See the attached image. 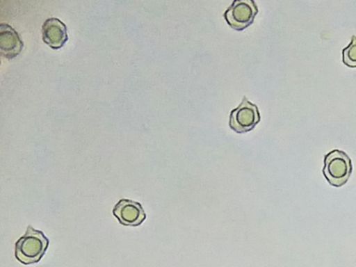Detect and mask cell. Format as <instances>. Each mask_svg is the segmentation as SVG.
Returning <instances> with one entry per match:
<instances>
[{
	"label": "cell",
	"mask_w": 356,
	"mask_h": 267,
	"mask_svg": "<svg viewBox=\"0 0 356 267\" xmlns=\"http://www.w3.org/2000/svg\"><path fill=\"white\" fill-rule=\"evenodd\" d=\"M342 58L344 64L350 67H356V36L353 35L348 45L342 49Z\"/></svg>",
	"instance_id": "obj_8"
},
{
	"label": "cell",
	"mask_w": 356,
	"mask_h": 267,
	"mask_svg": "<svg viewBox=\"0 0 356 267\" xmlns=\"http://www.w3.org/2000/svg\"><path fill=\"white\" fill-rule=\"evenodd\" d=\"M258 8L253 1H234L224 13V18L234 29L241 31L252 24Z\"/></svg>",
	"instance_id": "obj_3"
},
{
	"label": "cell",
	"mask_w": 356,
	"mask_h": 267,
	"mask_svg": "<svg viewBox=\"0 0 356 267\" xmlns=\"http://www.w3.org/2000/svg\"><path fill=\"white\" fill-rule=\"evenodd\" d=\"M48 245L49 239L44 233L29 225L24 236L15 243V257L24 264L38 263L45 254Z\"/></svg>",
	"instance_id": "obj_1"
},
{
	"label": "cell",
	"mask_w": 356,
	"mask_h": 267,
	"mask_svg": "<svg viewBox=\"0 0 356 267\" xmlns=\"http://www.w3.org/2000/svg\"><path fill=\"white\" fill-rule=\"evenodd\" d=\"M259 121L258 108L244 97L239 106L232 111L229 125L236 132L244 133L252 130Z\"/></svg>",
	"instance_id": "obj_4"
},
{
	"label": "cell",
	"mask_w": 356,
	"mask_h": 267,
	"mask_svg": "<svg viewBox=\"0 0 356 267\" xmlns=\"http://www.w3.org/2000/svg\"><path fill=\"white\" fill-rule=\"evenodd\" d=\"M44 42L54 49L61 47L67 40L65 24L56 17L47 18L42 26Z\"/></svg>",
	"instance_id": "obj_6"
},
{
	"label": "cell",
	"mask_w": 356,
	"mask_h": 267,
	"mask_svg": "<svg viewBox=\"0 0 356 267\" xmlns=\"http://www.w3.org/2000/svg\"><path fill=\"white\" fill-rule=\"evenodd\" d=\"M24 46L17 32L9 24H0V52L5 57L11 58L17 56Z\"/></svg>",
	"instance_id": "obj_7"
},
{
	"label": "cell",
	"mask_w": 356,
	"mask_h": 267,
	"mask_svg": "<svg viewBox=\"0 0 356 267\" xmlns=\"http://www.w3.org/2000/svg\"><path fill=\"white\" fill-rule=\"evenodd\" d=\"M352 170L351 159L345 152L335 149L325 155L323 174L331 186L341 187L344 185Z\"/></svg>",
	"instance_id": "obj_2"
},
{
	"label": "cell",
	"mask_w": 356,
	"mask_h": 267,
	"mask_svg": "<svg viewBox=\"0 0 356 267\" xmlns=\"http://www.w3.org/2000/svg\"><path fill=\"white\" fill-rule=\"evenodd\" d=\"M113 213L119 222L125 226H138L146 218L141 204L128 199L120 200L114 206Z\"/></svg>",
	"instance_id": "obj_5"
}]
</instances>
